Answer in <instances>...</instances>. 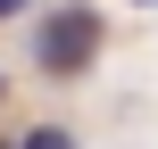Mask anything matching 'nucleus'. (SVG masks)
Masks as SVG:
<instances>
[{
    "label": "nucleus",
    "instance_id": "f257e3e1",
    "mask_svg": "<svg viewBox=\"0 0 158 149\" xmlns=\"http://www.w3.org/2000/svg\"><path fill=\"white\" fill-rule=\"evenodd\" d=\"M92 50H100V17H92V8H58V17L42 25V66H50V75L92 66Z\"/></svg>",
    "mask_w": 158,
    "mask_h": 149
},
{
    "label": "nucleus",
    "instance_id": "f03ea898",
    "mask_svg": "<svg viewBox=\"0 0 158 149\" xmlns=\"http://www.w3.org/2000/svg\"><path fill=\"white\" fill-rule=\"evenodd\" d=\"M25 149H75V141H67L58 124H42V133H25Z\"/></svg>",
    "mask_w": 158,
    "mask_h": 149
},
{
    "label": "nucleus",
    "instance_id": "7ed1b4c3",
    "mask_svg": "<svg viewBox=\"0 0 158 149\" xmlns=\"http://www.w3.org/2000/svg\"><path fill=\"white\" fill-rule=\"evenodd\" d=\"M8 8H25V0H0V17H8Z\"/></svg>",
    "mask_w": 158,
    "mask_h": 149
}]
</instances>
